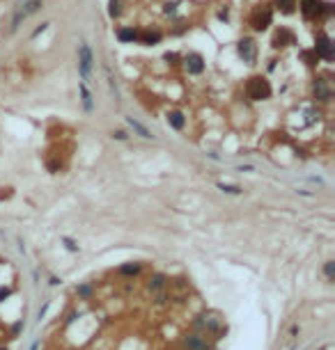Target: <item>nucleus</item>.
Here are the masks:
<instances>
[{
	"mask_svg": "<svg viewBox=\"0 0 335 350\" xmlns=\"http://www.w3.org/2000/svg\"><path fill=\"white\" fill-rule=\"evenodd\" d=\"M296 9L305 21H326L333 16L335 5L329 0H296Z\"/></svg>",
	"mask_w": 335,
	"mask_h": 350,
	"instance_id": "obj_1",
	"label": "nucleus"
},
{
	"mask_svg": "<svg viewBox=\"0 0 335 350\" xmlns=\"http://www.w3.org/2000/svg\"><path fill=\"white\" fill-rule=\"evenodd\" d=\"M273 16L275 12L271 7V2H257V5L250 7L246 23H248V28L253 32H267L268 28L273 26Z\"/></svg>",
	"mask_w": 335,
	"mask_h": 350,
	"instance_id": "obj_2",
	"label": "nucleus"
},
{
	"mask_svg": "<svg viewBox=\"0 0 335 350\" xmlns=\"http://www.w3.org/2000/svg\"><path fill=\"white\" fill-rule=\"evenodd\" d=\"M243 94H246V99L253 101V103H262V101H268L273 96V87H271V80L267 76H262V73H255L246 80V85H243Z\"/></svg>",
	"mask_w": 335,
	"mask_h": 350,
	"instance_id": "obj_3",
	"label": "nucleus"
},
{
	"mask_svg": "<svg viewBox=\"0 0 335 350\" xmlns=\"http://www.w3.org/2000/svg\"><path fill=\"white\" fill-rule=\"evenodd\" d=\"M310 96L315 101V106H329L333 101V85H331L329 76L317 73L312 78V83H310Z\"/></svg>",
	"mask_w": 335,
	"mask_h": 350,
	"instance_id": "obj_4",
	"label": "nucleus"
},
{
	"mask_svg": "<svg viewBox=\"0 0 335 350\" xmlns=\"http://www.w3.org/2000/svg\"><path fill=\"white\" fill-rule=\"evenodd\" d=\"M44 7V0H23L21 5H16L14 9V16L9 21V32H16L21 26H23V21L30 19L33 14H37Z\"/></svg>",
	"mask_w": 335,
	"mask_h": 350,
	"instance_id": "obj_5",
	"label": "nucleus"
},
{
	"mask_svg": "<svg viewBox=\"0 0 335 350\" xmlns=\"http://www.w3.org/2000/svg\"><path fill=\"white\" fill-rule=\"evenodd\" d=\"M312 51L317 53V58L322 62H333L335 59V44H333V37H331L326 30H317L315 32V44H312Z\"/></svg>",
	"mask_w": 335,
	"mask_h": 350,
	"instance_id": "obj_6",
	"label": "nucleus"
},
{
	"mask_svg": "<svg viewBox=\"0 0 335 350\" xmlns=\"http://www.w3.org/2000/svg\"><path fill=\"white\" fill-rule=\"evenodd\" d=\"M236 55L241 59L243 64L248 66H255L257 64V58H260V46H257V41L248 34H243L241 39L236 41Z\"/></svg>",
	"mask_w": 335,
	"mask_h": 350,
	"instance_id": "obj_7",
	"label": "nucleus"
},
{
	"mask_svg": "<svg viewBox=\"0 0 335 350\" xmlns=\"http://www.w3.org/2000/svg\"><path fill=\"white\" fill-rule=\"evenodd\" d=\"M179 64L184 66V71H186L188 76H202V73L207 71V59L202 58L200 53H195V51L181 55Z\"/></svg>",
	"mask_w": 335,
	"mask_h": 350,
	"instance_id": "obj_8",
	"label": "nucleus"
},
{
	"mask_svg": "<svg viewBox=\"0 0 335 350\" xmlns=\"http://www.w3.org/2000/svg\"><path fill=\"white\" fill-rule=\"evenodd\" d=\"M289 46H296V32L287 26H280L273 30V37H271V48L273 51H285Z\"/></svg>",
	"mask_w": 335,
	"mask_h": 350,
	"instance_id": "obj_9",
	"label": "nucleus"
},
{
	"mask_svg": "<svg viewBox=\"0 0 335 350\" xmlns=\"http://www.w3.org/2000/svg\"><path fill=\"white\" fill-rule=\"evenodd\" d=\"M92 66H94V53L90 44L81 41V46H78V73H81V78L87 80L90 78V73H92Z\"/></svg>",
	"mask_w": 335,
	"mask_h": 350,
	"instance_id": "obj_10",
	"label": "nucleus"
},
{
	"mask_svg": "<svg viewBox=\"0 0 335 350\" xmlns=\"http://www.w3.org/2000/svg\"><path fill=\"white\" fill-rule=\"evenodd\" d=\"M166 32H163L159 26H147V28H140V37H138V44L142 46H156L161 44Z\"/></svg>",
	"mask_w": 335,
	"mask_h": 350,
	"instance_id": "obj_11",
	"label": "nucleus"
},
{
	"mask_svg": "<svg viewBox=\"0 0 335 350\" xmlns=\"http://www.w3.org/2000/svg\"><path fill=\"white\" fill-rule=\"evenodd\" d=\"M115 37L120 44H138V37H140V28L135 26H120L115 30Z\"/></svg>",
	"mask_w": 335,
	"mask_h": 350,
	"instance_id": "obj_12",
	"label": "nucleus"
},
{
	"mask_svg": "<svg viewBox=\"0 0 335 350\" xmlns=\"http://www.w3.org/2000/svg\"><path fill=\"white\" fill-rule=\"evenodd\" d=\"M166 121L170 128H174V131H184L186 128V115L181 113V110H168L166 113Z\"/></svg>",
	"mask_w": 335,
	"mask_h": 350,
	"instance_id": "obj_13",
	"label": "nucleus"
},
{
	"mask_svg": "<svg viewBox=\"0 0 335 350\" xmlns=\"http://www.w3.org/2000/svg\"><path fill=\"white\" fill-rule=\"evenodd\" d=\"M273 12H280L282 16H292L296 12V0H271Z\"/></svg>",
	"mask_w": 335,
	"mask_h": 350,
	"instance_id": "obj_14",
	"label": "nucleus"
},
{
	"mask_svg": "<svg viewBox=\"0 0 335 350\" xmlns=\"http://www.w3.org/2000/svg\"><path fill=\"white\" fill-rule=\"evenodd\" d=\"M78 92H81L83 110H85V113H92V110H94V96H92V92H90V87H87L85 80L78 85Z\"/></svg>",
	"mask_w": 335,
	"mask_h": 350,
	"instance_id": "obj_15",
	"label": "nucleus"
},
{
	"mask_svg": "<svg viewBox=\"0 0 335 350\" xmlns=\"http://www.w3.org/2000/svg\"><path fill=\"white\" fill-rule=\"evenodd\" d=\"M122 14H124V2L122 0H108V19L120 21Z\"/></svg>",
	"mask_w": 335,
	"mask_h": 350,
	"instance_id": "obj_16",
	"label": "nucleus"
},
{
	"mask_svg": "<svg viewBox=\"0 0 335 350\" xmlns=\"http://www.w3.org/2000/svg\"><path fill=\"white\" fill-rule=\"evenodd\" d=\"M127 124L134 128V133H138L140 138H145V140H154V135H152V131H149L147 126H142L138 119H134V117H127Z\"/></svg>",
	"mask_w": 335,
	"mask_h": 350,
	"instance_id": "obj_17",
	"label": "nucleus"
},
{
	"mask_svg": "<svg viewBox=\"0 0 335 350\" xmlns=\"http://www.w3.org/2000/svg\"><path fill=\"white\" fill-rule=\"evenodd\" d=\"M163 16L170 21L179 19V2H177V0H166V2H163Z\"/></svg>",
	"mask_w": 335,
	"mask_h": 350,
	"instance_id": "obj_18",
	"label": "nucleus"
},
{
	"mask_svg": "<svg viewBox=\"0 0 335 350\" xmlns=\"http://www.w3.org/2000/svg\"><path fill=\"white\" fill-rule=\"evenodd\" d=\"M301 59H303V64L308 66V69H317V64H319V58H317V53L312 51V48L301 51Z\"/></svg>",
	"mask_w": 335,
	"mask_h": 350,
	"instance_id": "obj_19",
	"label": "nucleus"
},
{
	"mask_svg": "<svg viewBox=\"0 0 335 350\" xmlns=\"http://www.w3.org/2000/svg\"><path fill=\"white\" fill-rule=\"evenodd\" d=\"M186 346H188V350H207V341L202 337H198V334L186 337Z\"/></svg>",
	"mask_w": 335,
	"mask_h": 350,
	"instance_id": "obj_20",
	"label": "nucleus"
},
{
	"mask_svg": "<svg viewBox=\"0 0 335 350\" xmlns=\"http://www.w3.org/2000/svg\"><path fill=\"white\" fill-rule=\"evenodd\" d=\"M140 270H142L140 263H127V265H122V268H120L122 275H138Z\"/></svg>",
	"mask_w": 335,
	"mask_h": 350,
	"instance_id": "obj_21",
	"label": "nucleus"
},
{
	"mask_svg": "<svg viewBox=\"0 0 335 350\" xmlns=\"http://www.w3.org/2000/svg\"><path fill=\"white\" fill-rule=\"evenodd\" d=\"M163 59H166V64L177 66V64H179V59H181V55H179V53H174V51H170V53L163 55Z\"/></svg>",
	"mask_w": 335,
	"mask_h": 350,
	"instance_id": "obj_22",
	"label": "nucleus"
},
{
	"mask_svg": "<svg viewBox=\"0 0 335 350\" xmlns=\"http://www.w3.org/2000/svg\"><path fill=\"white\" fill-rule=\"evenodd\" d=\"M216 185H218L223 192H230V195H241L243 192L239 185H230V183H216Z\"/></svg>",
	"mask_w": 335,
	"mask_h": 350,
	"instance_id": "obj_23",
	"label": "nucleus"
},
{
	"mask_svg": "<svg viewBox=\"0 0 335 350\" xmlns=\"http://www.w3.org/2000/svg\"><path fill=\"white\" fill-rule=\"evenodd\" d=\"M218 21H228L230 19V5H221V9H218Z\"/></svg>",
	"mask_w": 335,
	"mask_h": 350,
	"instance_id": "obj_24",
	"label": "nucleus"
},
{
	"mask_svg": "<svg viewBox=\"0 0 335 350\" xmlns=\"http://www.w3.org/2000/svg\"><path fill=\"white\" fill-rule=\"evenodd\" d=\"M324 272H326V277L333 279L335 277V261H326V265H324Z\"/></svg>",
	"mask_w": 335,
	"mask_h": 350,
	"instance_id": "obj_25",
	"label": "nucleus"
},
{
	"mask_svg": "<svg viewBox=\"0 0 335 350\" xmlns=\"http://www.w3.org/2000/svg\"><path fill=\"white\" fill-rule=\"evenodd\" d=\"M163 282H166V277H163V275H154V279H152V289H161L163 286Z\"/></svg>",
	"mask_w": 335,
	"mask_h": 350,
	"instance_id": "obj_26",
	"label": "nucleus"
},
{
	"mask_svg": "<svg viewBox=\"0 0 335 350\" xmlns=\"http://www.w3.org/2000/svg\"><path fill=\"white\" fill-rule=\"evenodd\" d=\"M62 240H65V245H67V250H69V252H78V245H76L74 240H71V238H62Z\"/></svg>",
	"mask_w": 335,
	"mask_h": 350,
	"instance_id": "obj_27",
	"label": "nucleus"
},
{
	"mask_svg": "<svg viewBox=\"0 0 335 350\" xmlns=\"http://www.w3.org/2000/svg\"><path fill=\"white\" fill-rule=\"evenodd\" d=\"M48 26H51V23H48V21H46V23H41V26L39 28H34V32H33V37H39V34L41 32H46V28Z\"/></svg>",
	"mask_w": 335,
	"mask_h": 350,
	"instance_id": "obj_28",
	"label": "nucleus"
},
{
	"mask_svg": "<svg viewBox=\"0 0 335 350\" xmlns=\"http://www.w3.org/2000/svg\"><path fill=\"white\" fill-rule=\"evenodd\" d=\"M113 138H115V140H120V142H124V140H127L129 135H127V131H113Z\"/></svg>",
	"mask_w": 335,
	"mask_h": 350,
	"instance_id": "obj_29",
	"label": "nucleus"
},
{
	"mask_svg": "<svg viewBox=\"0 0 335 350\" xmlns=\"http://www.w3.org/2000/svg\"><path fill=\"white\" fill-rule=\"evenodd\" d=\"M78 295L90 297V295H92V289H90V286H81V289H78Z\"/></svg>",
	"mask_w": 335,
	"mask_h": 350,
	"instance_id": "obj_30",
	"label": "nucleus"
},
{
	"mask_svg": "<svg viewBox=\"0 0 335 350\" xmlns=\"http://www.w3.org/2000/svg\"><path fill=\"white\" fill-rule=\"evenodd\" d=\"M9 289H7V286H0V302H2V300H5V297H9Z\"/></svg>",
	"mask_w": 335,
	"mask_h": 350,
	"instance_id": "obj_31",
	"label": "nucleus"
},
{
	"mask_svg": "<svg viewBox=\"0 0 335 350\" xmlns=\"http://www.w3.org/2000/svg\"><path fill=\"white\" fill-rule=\"evenodd\" d=\"M46 311H48V302H46V304H44V307L39 309V321H41L44 316H46Z\"/></svg>",
	"mask_w": 335,
	"mask_h": 350,
	"instance_id": "obj_32",
	"label": "nucleus"
},
{
	"mask_svg": "<svg viewBox=\"0 0 335 350\" xmlns=\"http://www.w3.org/2000/svg\"><path fill=\"white\" fill-rule=\"evenodd\" d=\"M37 348H39V344H34V346H33V348H30V350H37Z\"/></svg>",
	"mask_w": 335,
	"mask_h": 350,
	"instance_id": "obj_33",
	"label": "nucleus"
}]
</instances>
